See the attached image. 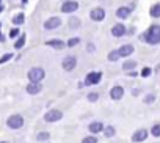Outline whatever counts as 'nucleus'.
Segmentation results:
<instances>
[{"instance_id":"nucleus-28","label":"nucleus","mask_w":160,"mask_h":143,"mask_svg":"<svg viewBox=\"0 0 160 143\" xmlns=\"http://www.w3.org/2000/svg\"><path fill=\"white\" fill-rule=\"evenodd\" d=\"M69 24H71V27H72V28H78L80 21H78V19H75V18H72V19L69 21Z\"/></svg>"},{"instance_id":"nucleus-30","label":"nucleus","mask_w":160,"mask_h":143,"mask_svg":"<svg viewBox=\"0 0 160 143\" xmlns=\"http://www.w3.org/2000/svg\"><path fill=\"white\" fill-rule=\"evenodd\" d=\"M141 76H143V77H149V76H151V68H143Z\"/></svg>"},{"instance_id":"nucleus-18","label":"nucleus","mask_w":160,"mask_h":143,"mask_svg":"<svg viewBox=\"0 0 160 143\" xmlns=\"http://www.w3.org/2000/svg\"><path fill=\"white\" fill-rule=\"evenodd\" d=\"M151 16L152 18H158L160 16V3H154L151 8Z\"/></svg>"},{"instance_id":"nucleus-17","label":"nucleus","mask_w":160,"mask_h":143,"mask_svg":"<svg viewBox=\"0 0 160 143\" xmlns=\"http://www.w3.org/2000/svg\"><path fill=\"white\" fill-rule=\"evenodd\" d=\"M47 46H50V47H55V49H63L64 47V43L61 41V39H50V41H47Z\"/></svg>"},{"instance_id":"nucleus-8","label":"nucleus","mask_w":160,"mask_h":143,"mask_svg":"<svg viewBox=\"0 0 160 143\" xmlns=\"http://www.w3.org/2000/svg\"><path fill=\"white\" fill-rule=\"evenodd\" d=\"M77 8H78V3L74 2V0H71V2H64L61 5V11L63 13H74V11H77Z\"/></svg>"},{"instance_id":"nucleus-38","label":"nucleus","mask_w":160,"mask_h":143,"mask_svg":"<svg viewBox=\"0 0 160 143\" xmlns=\"http://www.w3.org/2000/svg\"><path fill=\"white\" fill-rule=\"evenodd\" d=\"M22 2H27V0H22Z\"/></svg>"},{"instance_id":"nucleus-37","label":"nucleus","mask_w":160,"mask_h":143,"mask_svg":"<svg viewBox=\"0 0 160 143\" xmlns=\"http://www.w3.org/2000/svg\"><path fill=\"white\" fill-rule=\"evenodd\" d=\"M0 143H8V141H0Z\"/></svg>"},{"instance_id":"nucleus-26","label":"nucleus","mask_w":160,"mask_h":143,"mask_svg":"<svg viewBox=\"0 0 160 143\" xmlns=\"http://www.w3.org/2000/svg\"><path fill=\"white\" fill-rule=\"evenodd\" d=\"M151 132H152V135H154V137H158V135H160V124H154Z\"/></svg>"},{"instance_id":"nucleus-20","label":"nucleus","mask_w":160,"mask_h":143,"mask_svg":"<svg viewBox=\"0 0 160 143\" xmlns=\"http://www.w3.org/2000/svg\"><path fill=\"white\" fill-rule=\"evenodd\" d=\"M24 21H25V16H24V14H18V16L13 18V24H16V25L24 24Z\"/></svg>"},{"instance_id":"nucleus-39","label":"nucleus","mask_w":160,"mask_h":143,"mask_svg":"<svg viewBox=\"0 0 160 143\" xmlns=\"http://www.w3.org/2000/svg\"><path fill=\"white\" fill-rule=\"evenodd\" d=\"M0 2H2V0H0Z\"/></svg>"},{"instance_id":"nucleus-10","label":"nucleus","mask_w":160,"mask_h":143,"mask_svg":"<svg viewBox=\"0 0 160 143\" xmlns=\"http://www.w3.org/2000/svg\"><path fill=\"white\" fill-rule=\"evenodd\" d=\"M122 94H124V88L119 87V85H116V87H113V88L110 90V96H112V99H115V101L121 99Z\"/></svg>"},{"instance_id":"nucleus-7","label":"nucleus","mask_w":160,"mask_h":143,"mask_svg":"<svg viewBox=\"0 0 160 143\" xmlns=\"http://www.w3.org/2000/svg\"><path fill=\"white\" fill-rule=\"evenodd\" d=\"M60 25H61V19L60 18H50V19H47L44 22V28L46 30H53V28H57Z\"/></svg>"},{"instance_id":"nucleus-36","label":"nucleus","mask_w":160,"mask_h":143,"mask_svg":"<svg viewBox=\"0 0 160 143\" xmlns=\"http://www.w3.org/2000/svg\"><path fill=\"white\" fill-rule=\"evenodd\" d=\"M2 10H3V7H0V13H2Z\"/></svg>"},{"instance_id":"nucleus-15","label":"nucleus","mask_w":160,"mask_h":143,"mask_svg":"<svg viewBox=\"0 0 160 143\" xmlns=\"http://www.w3.org/2000/svg\"><path fill=\"white\" fill-rule=\"evenodd\" d=\"M41 90H42V87L39 84H28V87H27V93H30V94H38Z\"/></svg>"},{"instance_id":"nucleus-9","label":"nucleus","mask_w":160,"mask_h":143,"mask_svg":"<svg viewBox=\"0 0 160 143\" xmlns=\"http://www.w3.org/2000/svg\"><path fill=\"white\" fill-rule=\"evenodd\" d=\"M90 16H91V19H93V21L101 22V21H104V18H105V11H104L102 8H94V10H91Z\"/></svg>"},{"instance_id":"nucleus-31","label":"nucleus","mask_w":160,"mask_h":143,"mask_svg":"<svg viewBox=\"0 0 160 143\" xmlns=\"http://www.w3.org/2000/svg\"><path fill=\"white\" fill-rule=\"evenodd\" d=\"M154 99H155V96H154V94H148V96L144 98V102H146V104H151Z\"/></svg>"},{"instance_id":"nucleus-33","label":"nucleus","mask_w":160,"mask_h":143,"mask_svg":"<svg viewBox=\"0 0 160 143\" xmlns=\"http://www.w3.org/2000/svg\"><path fill=\"white\" fill-rule=\"evenodd\" d=\"M16 35H18V28H14V30H11V32H10V36H11V38H14Z\"/></svg>"},{"instance_id":"nucleus-35","label":"nucleus","mask_w":160,"mask_h":143,"mask_svg":"<svg viewBox=\"0 0 160 143\" xmlns=\"http://www.w3.org/2000/svg\"><path fill=\"white\" fill-rule=\"evenodd\" d=\"M129 76L130 77H137V73H135V71H132V73H129Z\"/></svg>"},{"instance_id":"nucleus-14","label":"nucleus","mask_w":160,"mask_h":143,"mask_svg":"<svg viewBox=\"0 0 160 143\" xmlns=\"http://www.w3.org/2000/svg\"><path fill=\"white\" fill-rule=\"evenodd\" d=\"M129 14H130V8H127V7H121L116 11V16L119 19H126V18H129Z\"/></svg>"},{"instance_id":"nucleus-22","label":"nucleus","mask_w":160,"mask_h":143,"mask_svg":"<svg viewBox=\"0 0 160 143\" xmlns=\"http://www.w3.org/2000/svg\"><path fill=\"white\" fill-rule=\"evenodd\" d=\"M119 58V54H118V50H112L110 54H108V60L110 61H116Z\"/></svg>"},{"instance_id":"nucleus-4","label":"nucleus","mask_w":160,"mask_h":143,"mask_svg":"<svg viewBox=\"0 0 160 143\" xmlns=\"http://www.w3.org/2000/svg\"><path fill=\"white\" fill-rule=\"evenodd\" d=\"M61 116H63V113H61L60 110H49V112L46 113L44 120H46L47 123H55V121L61 120Z\"/></svg>"},{"instance_id":"nucleus-13","label":"nucleus","mask_w":160,"mask_h":143,"mask_svg":"<svg viewBox=\"0 0 160 143\" xmlns=\"http://www.w3.org/2000/svg\"><path fill=\"white\" fill-rule=\"evenodd\" d=\"M112 35H113V36H122V35H126V27H124L122 24H116V25H113V28H112Z\"/></svg>"},{"instance_id":"nucleus-1","label":"nucleus","mask_w":160,"mask_h":143,"mask_svg":"<svg viewBox=\"0 0 160 143\" xmlns=\"http://www.w3.org/2000/svg\"><path fill=\"white\" fill-rule=\"evenodd\" d=\"M143 39L151 43V44H158L160 43V25H151L148 32L143 35Z\"/></svg>"},{"instance_id":"nucleus-32","label":"nucleus","mask_w":160,"mask_h":143,"mask_svg":"<svg viewBox=\"0 0 160 143\" xmlns=\"http://www.w3.org/2000/svg\"><path fill=\"white\" fill-rule=\"evenodd\" d=\"M11 57H13V55H11V54H7V55H3V57H2V58H0V63H3V61H7V60H10V58H11Z\"/></svg>"},{"instance_id":"nucleus-25","label":"nucleus","mask_w":160,"mask_h":143,"mask_svg":"<svg viewBox=\"0 0 160 143\" xmlns=\"http://www.w3.org/2000/svg\"><path fill=\"white\" fill-rule=\"evenodd\" d=\"M80 43V38H71L69 41H68V47H74V46H77Z\"/></svg>"},{"instance_id":"nucleus-11","label":"nucleus","mask_w":160,"mask_h":143,"mask_svg":"<svg viewBox=\"0 0 160 143\" xmlns=\"http://www.w3.org/2000/svg\"><path fill=\"white\" fill-rule=\"evenodd\" d=\"M118 54H119V57H129L130 54H133V46H130V44L121 46L118 49Z\"/></svg>"},{"instance_id":"nucleus-23","label":"nucleus","mask_w":160,"mask_h":143,"mask_svg":"<svg viewBox=\"0 0 160 143\" xmlns=\"http://www.w3.org/2000/svg\"><path fill=\"white\" fill-rule=\"evenodd\" d=\"M104 134H105V137H108V138H110V137H113V135H115V127L108 126V127L104 130Z\"/></svg>"},{"instance_id":"nucleus-29","label":"nucleus","mask_w":160,"mask_h":143,"mask_svg":"<svg viewBox=\"0 0 160 143\" xmlns=\"http://www.w3.org/2000/svg\"><path fill=\"white\" fill-rule=\"evenodd\" d=\"M98 99H99V94H98V93H90V94H88V101H90V102H94V101H98Z\"/></svg>"},{"instance_id":"nucleus-27","label":"nucleus","mask_w":160,"mask_h":143,"mask_svg":"<svg viewBox=\"0 0 160 143\" xmlns=\"http://www.w3.org/2000/svg\"><path fill=\"white\" fill-rule=\"evenodd\" d=\"M82 143H98V138L93 137V135H90V137H85V138L82 140Z\"/></svg>"},{"instance_id":"nucleus-3","label":"nucleus","mask_w":160,"mask_h":143,"mask_svg":"<svg viewBox=\"0 0 160 143\" xmlns=\"http://www.w3.org/2000/svg\"><path fill=\"white\" fill-rule=\"evenodd\" d=\"M7 124L11 127V129H19L24 126V118L21 115H11L8 120H7Z\"/></svg>"},{"instance_id":"nucleus-12","label":"nucleus","mask_w":160,"mask_h":143,"mask_svg":"<svg viewBox=\"0 0 160 143\" xmlns=\"http://www.w3.org/2000/svg\"><path fill=\"white\" fill-rule=\"evenodd\" d=\"M148 138V130L146 129H140V130H137L133 135H132V140L133 141H143V140H146Z\"/></svg>"},{"instance_id":"nucleus-19","label":"nucleus","mask_w":160,"mask_h":143,"mask_svg":"<svg viewBox=\"0 0 160 143\" xmlns=\"http://www.w3.org/2000/svg\"><path fill=\"white\" fill-rule=\"evenodd\" d=\"M135 66H137V63L135 61H126V63H122V69L124 71H130V69H135Z\"/></svg>"},{"instance_id":"nucleus-2","label":"nucleus","mask_w":160,"mask_h":143,"mask_svg":"<svg viewBox=\"0 0 160 143\" xmlns=\"http://www.w3.org/2000/svg\"><path fill=\"white\" fill-rule=\"evenodd\" d=\"M44 77H46V73H44L42 68H32V69L28 71L30 84H39Z\"/></svg>"},{"instance_id":"nucleus-21","label":"nucleus","mask_w":160,"mask_h":143,"mask_svg":"<svg viewBox=\"0 0 160 143\" xmlns=\"http://www.w3.org/2000/svg\"><path fill=\"white\" fill-rule=\"evenodd\" d=\"M50 138V134L49 132H39L38 135H36V140H39V141H46V140H49Z\"/></svg>"},{"instance_id":"nucleus-24","label":"nucleus","mask_w":160,"mask_h":143,"mask_svg":"<svg viewBox=\"0 0 160 143\" xmlns=\"http://www.w3.org/2000/svg\"><path fill=\"white\" fill-rule=\"evenodd\" d=\"M24 44H25V36L22 35V36L19 38V41H16V44H14V47H16V49H21V47H22Z\"/></svg>"},{"instance_id":"nucleus-34","label":"nucleus","mask_w":160,"mask_h":143,"mask_svg":"<svg viewBox=\"0 0 160 143\" xmlns=\"http://www.w3.org/2000/svg\"><path fill=\"white\" fill-rule=\"evenodd\" d=\"M88 50H90V52H94V46H93V44H88Z\"/></svg>"},{"instance_id":"nucleus-5","label":"nucleus","mask_w":160,"mask_h":143,"mask_svg":"<svg viewBox=\"0 0 160 143\" xmlns=\"http://www.w3.org/2000/svg\"><path fill=\"white\" fill-rule=\"evenodd\" d=\"M63 69L64 71H72L74 68H75V64H77V58L75 57H72V55H69V57H66L64 60H63Z\"/></svg>"},{"instance_id":"nucleus-16","label":"nucleus","mask_w":160,"mask_h":143,"mask_svg":"<svg viewBox=\"0 0 160 143\" xmlns=\"http://www.w3.org/2000/svg\"><path fill=\"white\" fill-rule=\"evenodd\" d=\"M88 129H90V132H93V134H98V132L104 130V126H102V123H99V121H94V123H91V124L88 126Z\"/></svg>"},{"instance_id":"nucleus-6","label":"nucleus","mask_w":160,"mask_h":143,"mask_svg":"<svg viewBox=\"0 0 160 143\" xmlns=\"http://www.w3.org/2000/svg\"><path fill=\"white\" fill-rule=\"evenodd\" d=\"M101 77H102V73H90L85 79V85H96L99 84Z\"/></svg>"}]
</instances>
